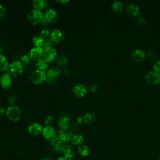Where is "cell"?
Instances as JSON below:
<instances>
[{"instance_id": "9", "label": "cell", "mask_w": 160, "mask_h": 160, "mask_svg": "<svg viewBox=\"0 0 160 160\" xmlns=\"http://www.w3.org/2000/svg\"><path fill=\"white\" fill-rule=\"evenodd\" d=\"M57 52L54 48H49L44 49L42 58L48 62H52L57 58Z\"/></svg>"}, {"instance_id": "42", "label": "cell", "mask_w": 160, "mask_h": 160, "mask_svg": "<svg viewBox=\"0 0 160 160\" xmlns=\"http://www.w3.org/2000/svg\"><path fill=\"white\" fill-rule=\"evenodd\" d=\"M57 2H59V3H61V4H65V3H67L69 2V1L68 0H57Z\"/></svg>"}, {"instance_id": "24", "label": "cell", "mask_w": 160, "mask_h": 160, "mask_svg": "<svg viewBox=\"0 0 160 160\" xmlns=\"http://www.w3.org/2000/svg\"><path fill=\"white\" fill-rule=\"evenodd\" d=\"M35 66L38 69L45 71V70L47 69L48 68V62L43 58H41L36 61L35 63Z\"/></svg>"}, {"instance_id": "2", "label": "cell", "mask_w": 160, "mask_h": 160, "mask_svg": "<svg viewBox=\"0 0 160 160\" xmlns=\"http://www.w3.org/2000/svg\"><path fill=\"white\" fill-rule=\"evenodd\" d=\"M46 73L45 71L37 69L29 74L28 79L34 84H40L46 80Z\"/></svg>"}, {"instance_id": "31", "label": "cell", "mask_w": 160, "mask_h": 160, "mask_svg": "<svg viewBox=\"0 0 160 160\" xmlns=\"http://www.w3.org/2000/svg\"><path fill=\"white\" fill-rule=\"evenodd\" d=\"M50 34H51V32H49V31L46 29V28H44V29H42L40 33H39V36L41 37H42L43 39H46V38H49V37H50Z\"/></svg>"}, {"instance_id": "8", "label": "cell", "mask_w": 160, "mask_h": 160, "mask_svg": "<svg viewBox=\"0 0 160 160\" xmlns=\"http://www.w3.org/2000/svg\"><path fill=\"white\" fill-rule=\"evenodd\" d=\"M61 73V69L58 67H53L46 72V81L47 83H53Z\"/></svg>"}, {"instance_id": "40", "label": "cell", "mask_w": 160, "mask_h": 160, "mask_svg": "<svg viewBox=\"0 0 160 160\" xmlns=\"http://www.w3.org/2000/svg\"><path fill=\"white\" fill-rule=\"evenodd\" d=\"M49 23V22L45 18L44 15V18H43V19H42V21H41V22H40L39 24H41V25H42V26H46V25H48Z\"/></svg>"}, {"instance_id": "13", "label": "cell", "mask_w": 160, "mask_h": 160, "mask_svg": "<svg viewBox=\"0 0 160 160\" xmlns=\"http://www.w3.org/2000/svg\"><path fill=\"white\" fill-rule=\"evenodd\" d=\"M44 50L41 47H34L29 51V57L33 60L38 61L42 58Z\"/></svg>"}, {"instance_id": "1", "label": "cell", "mask_w": 160, "mask_h": 160, "mask_svg": "<svg viewBox=\"0 0 160 160\" xmlns=\"http://www.w3.org/2000/svg\"><path fill=\"white\" fill-rule=\"evenodd\" d=\"M51 144L56 152L60 153H62L66 149L71 148L72 146L71 142H64L61 141L58 136H56L51 141Z\"/></svg>"}, {"instance_id": "5", "label": "cell", "mask_w": 160, "mask_h": 160, "mask_svg": "<svg viewBox=\"0 0 160 160\" xmlns=\"http://www.w3.org/2000/svg\"><path fill=\"white\" fill-rule=\"evenodd\" d=\"M7 70H8V72L11 76H18L23 72L24 66L20 61H13L9 64V67Z\"/></svg>"}, {"instance_id": "14", "label": "cell", "mask_w": 160, "mask_h": 160, "mask_svg": "<svg viewBox=\"0 0 160 160\" xmlns=\"http://www.w3.org/2000/svg\"><path fill=\"white\" fill-rule=\"evenodd\" d=\"M42 129L43 128L39 123L34 122L28 126V131L31 135L38 136L42 132Z\"/></svg>"}, {"instance_id": "6", "label": "cell", "mask_w": 160, "mask_h": 160, "mask_svg": "<svg viewBox=\"0 0 160 160\" xmlns=\"http://www.w3.org/2000/svg\"><path fill=\"white\" fill-rule=\"evenodd\" d=\"M145 81L152 85H155L160 82V73L154 71H150L148 72L144 76Z\"/></svg>"}, {"instance_id": "43", "label": "cell", "mask_w": 160, "mask_h": 160, "mask_svg": "<svg viewBox=\"0 0 160 160\" xmlns=\"http://www.w3.org/2000/svg\"><path fill=\"white\" fill-rule=\"evenodd\" d=\"M57 160H71V159H68V158H65V157H64V156H61V157L58 158L57 159Z\"/></svg>"}, {"instance_id": "38", "label": "cell", "mask_w": 160, "mask_h": 160, "mask_svg": "<svg viewBox=\"0 0 160 160\" xmlns=\"http://www.w3.org/2000/svg\"><path fill=\"white\" fill-rule=\"evenodd\" d=\"M16 101V96L14 94H11V96H9L8 98V102L11 104V105H14V103Z\"/></svg>"}, {"instance_id": "10", "label": "cell", "mask_w": 160, "mask_h": 160, "mask_svg": "<svg viewBox=\"0 0 160 160\" xmlns=\"http://www.w3.org/2000/svg\"><path fill=\"white\" fill-rule=\"evenodd\" d=\"M72 91L74 95L78 98H82L85 96L88 92L86 87L82 84H78L74 85Z\"/></svg>"}, {"instance_id": "18", "label": "cell", "mask_w": 160, "mask_h": 160, "mask_svg": "<svg viewBox=\"0 0 160 160\" xmlns=\"http://www.w3.org/2000/svg\"><path fill=\"white\" fill-rule=\"evenodd\" d=\"M58 124L60 129H69L70 124V118L67 115H62L58 121Z\"/></svg>"}, {"instance_id": "27", "label": "cell", "mask_w": 160, "mask_h": 160, "mask_svg": "<svg viewBox=\"0 0 160 160\" xmlns=\"http://www.w3.org/2000/svg\"><path fill=\"white\" fill-rule=\"evenodd\" d=\"M9 64L6 57L2 54H0V71H4L8 69Z\"/></svg>"}, {"instance_id": "23", "label": "cell", "mask_w": 160, "mask_h": 160, "mask_svg": "<svg viewBox=\"0 0 160 160\" xmlns=\"http://www.w3.org/2000/svg\"><path fill=\"white\" fill-rule=\"evenodd\" d=\"M124 6L122 1L119 0H116L112 2L111 4V8L113 11L116 12H121L123 9Z\"/></svg>"}, {"instance_id": "12", "label": "cell", "mask_w": 160, "mask_h": 160, "mask_svg": "<svg viewBox=\"0 0 160 160\" xmlns=\"http://www.w3.org/2000/svg\"><path fill=\"white\" fill-rule=\"evenodd\" d=\"M49 38L53 43H59L64 39V34L59 29H55L51 32Z\"/></svg>"}, {"instance_id": "22", "label": "cell", "mask_w": 160, "mask_h": 160, "mask_svg": "<svg viewBox=\"0 0 160 160\" xmlns=\"http://www.w3.org/2000/svg\"><path fill=\"white\" fill-rule=\"evenodd\" d=\"M32 6L35 9L41 11L48 6V2L44 0H34L32 1Z\"/></svg>"}, {"instance_id": "41", "label": "cell", "mask_w": 160, "mask_h": 160, "mask_svg": "<svg viewBox=\"0 0 160 160\" xmlns=\"http://www.w3.org/2000/svg\"><path fill=\"white\" fill-rule=\"evenodd\" d=\"M6 111V110L4 109V107L0 106V118H1L4 114Z\"/></svg>"}, {"instance_id": "34", "label": "cell", "mask_w": 160, "mask_h": 160, "mask_svg": "<svg viewBox=\"0 0 160 160\" xmlns=\"http://www.w3.org/2000/svg\"><path fill=\"white\" fill-rule=\"evenodd\" d=\"M20 62H21V64L23 65V66H25V65H27L30 62V57L28 56V55L26 54H24L23 55L21 58V61Z\"/></svg>"}, {"instance_id": "28", "label": "cell", "mask_w": 160, "mask_h": 160, "mask_svg": "<svg viewBox=\"0 0 160 160\" xmlns=\"http://www.w3.org/2000/svg\"><path fill=\"white\" fill-rule=\"evenodd\" d=\"M44 39L40 36H35L32 38V43L35 47H42Z\"/></svg>"}, {"instance_id": "32", "label": "cell", "mask_w": 160, "mask_h": 160, "mask_svg": "<svg viewBox=\"0 0 160 160\" xmlns=\"http://www.w3.org/2000/svg\"><path fill=\"white\" fill-rule=\"evenodd\" d=\"M54 122V118L52 115H49L46 117L44 119V123L46 126H52Z\"/></svg>"}, {"instance_id": "36", "label": "cell", "mask_w": 160, "mask_h": 160, "mask_svg": "<svg viewBox=\"0 0 160 160\" xmlns=\"http://www.w3.org/2000/svg\"><path fill=\"white\" fill-rule=\"evenodd\" d=\"M153 69L154 71L160 73V60L156 61L153 64Z\"/></svg>"}, {"instance_id": "39", "label": "cell", "mask_w": 160, "mask_h": 160, "mask_svg": "<svg viewBox=\"0 0 160 160\" xmlns=\"http://www.w3.org/2000/svg\"><path fill=\"white\" fill-rule=\"evenodd\" d=\"M146 56H148L151 59H154V58H155L156 55V52L153 50H149L148 51Z\"/></svg>"}, {"instance_id": "35", "label": "cell", "mask_w": 160, "mask_h": 160, "mask_svg": "<svg viewBox=\"0 0 160 160\" xmlns=\"http://www.w3.org/2000/svg\"><path fill=\"white\" fill-rule=\"evenodd\" d=\"M137 21H138V24H139V25H141V26H144V25H145V24H146V19H145L143 16H138V19H137Z\"/></svg>"}, {"instance_id": "45", "label": "cell", "mask_w": 160, "mask_h": 160, "mask_svg": "<svg viewBox=\"0 0 160 160\" xmlns=\"http://www.w3.org/2000/svg\"><path fill=\"white\" fill-rule=\"evenodd\" d=\"M158 160H160V155H159V156L158 157Z\"/></svg>"}, {"instance_id": "30", "label": "cell", "mask_w": 160, "mask_h": 160, "mask_svg": "<svg viewBox=\"0 0 160 160\" xmlns=\"http://www.w3.org/2000/svg\"><path fill=\"white\" fill-rule=\"evenodd\" d=\"M52 44H53V42H52V41L50 39V38L44 39L43 45H42V48H43L44 49H47V48H52Z\"/></svg>"}, {"instance_id": "33", "label": "cell", "mask_w": 160, "mask_h": 160, "mask_svg": "<svg viewBox=\"0 0 160 160\" xmlns=\"http://www.w3.org/2000/svg\"><path fill=\"white\" fill-rule=\"evenodd\" d=\"M7 16V12L5 8L0 4V20L4 19Z\"/></svg>"}, {"instance_id": "29", "label": "cell", "mask_w": 160, "mask_h": 160, "mask_svg": "<svg viewBox=\"0 0 160 160\" xmlns=\"http://www.w3.org/2000/svg\"><path fill=\"white\" fill-rule=\"evenodd\" d=\"M63 154V156L68 158V159H72L74 158V151L71 149V148H68V149H66V150H64L62 152Z\"/></svg>"}, {"instance_id": "44", "label": "cell", "mask_w": 160, "mask_h": 160, "mask_svg": "<svg viewBox=\"0 0 160 160\" xmlns=\"http://www.w3.org/2000/svg\"><path fill=\"white\" fill-rule=\"evenodd\" d=\"M40 160H53V159L51 158H42Z\"/></svg>"}, {"instance_id": "26", "label": "cell", "mask_w": 160, "mask_h": 160, "mask_svg": "<svg viewBox=\"0 0 160 160\" xmlns=\"http://www.w3.org/2000/svg\"><path fill=\"white\" fill-rule=\"evenodd\" d=\"M78 152L80 156L82 157H86L89 154V149L86 145L81 144L78 147Z\"/></svg>"}, {"instance_id": "11", "label": "cell", "mask_w": 160, "mask_h": 160, "mask_svg": "<svg viewBox=\"0 0 160 160\" xmlns=\"http://www.w3.org/2000/svg\"><path fill=\"white\" fill-rule=\"evenodd\" d=\"M72 134L73 133L69 128L66 129H59L58 132L59 138L64 142H71Z\"/></svg>"}, {"instance_id": "17", "label": "cell", "mask_w": 160, "mask_h": 160, "mask_svg": "<svg viewBox=\"0 0 160 160\" xmlns=\"http://www.w3.org/2000/svg\"><path fill=\"white\" fill-rule=\"evenodd\" d=\"M126 11L129 15L136 16L139 14L140 8L139 6L134 2H129L126 5Z\"/></svg>"}, {"instance_id": "3", "label": "cell", "mask_w": 160, "mask_h": 160, "mask_svg": "<svg viewBox=\"0 0 160 160\" xmlns=\"http://www.w3.org/2000/svg\"><path fill=\"white\" fill-rule=\"evenodd\" d=\"M43 18L44 14L42 12V11L35 9L31 11L27 15L28 21L32 24H40Z\"/></svg>"}, {"instance_id": "16", "label": "cell", "mask_w": 160, "mask_h": 160, "mask_svg": "<svg viewBox=\"0 0 160 160\" xmlns=\"http://www.w3.org/2000/svg\"><path fill=\"white\" fill-rule=\"evenodd\" d=\"M0 83L4 89H8L11 84V75L8 72L1 75L0 77Z\"/></svg>"}, {"instance_id": "20", "label": "cell", "mask_w": 160, "mask_h": 160, "mask_svg": "<svg viewBox=\"0 0 160 160\" xmlns=\"http://www.w3.org/2000/svg\"><path fill=\"white\" fill-rule=\"evenodd\" d=\"M82 119V121L86 124H92L95 121V119H96L95 113L93 112H87L83 115Z\"/></svg>"}, {"instance_id": "19", "label": "cell", "mask_w": 160, "mask_h": 160, "mask_svg": "<svg viewBox=\"0 0 160 160\" xmlns=\"http://www.w3.org/2000/svg\"><path fill=\"white\" fill-rule=\"evenodd\" d=\"M44 15L45 18L49 22H52L56 21L58 18L57 12L52 9H48L45 12Z\"/></svg>"}, {"instance_id": "4", "label": "cell", "mask_w": 160, "mask_h": 160, "mask_svg": "<svg viewBox=\"0 0 160 160\" xmlns=\"http://www.w3.org/2000/svg\"><path fill=\"white\" fill-rule=\"evenodd\" d=\"M6 116L8 118L12 121H18L21 115V112L20 109L14 105H11L9 106L7 109H6Z\"/></svg>"}, {"instance_id": "15", "label": "cell", "mask_w": 160, "mask_h": 160, "mask_svg": "<svg viewBox=\"0 0 160 160\" xmlns=\"http://www.w3.org/2000/svg\"><path fill=\"white\" fill-rule=\"evenodd\" d=\"M146 57V53L142 49H135L132 54V59L138 62H141L143 61Z\"/></svg>"}, {"instance_id": "25", "label": "cell", "mask_w": 160, "mask_h": 160, "mask_svg": "<svg viewBox=\"0 0 160 160\" xmlns=\"http://www.w3.org/2000/svg\"><path fill=\"white\" fill-rule=\"evenodd\" d=\"M68 56L64 54H59L56 58V62L60 66H64L68 63Z\"/></svg>"}, {"instance_id": "7", "label": "cell", "mask_w": 160, "mask_h": 160, "mask_svg": "<svg viewBox=\"0 0 160 160\" xmlns=\"http://www.w3.org/2000/svg\"><path fill=\"white\" fill-rule=\"evenodd\" d=\"M42 135L44 138L48 141H51L56 136V132L54 128L52 126H46L42 129Z\"/></svg>"}, {"instance_id": "21", "label": "cell", "mask_w": 160, "mask_h": 160, "mask_svg": "<svg viewBox=\"0 0 160 160\" xmlns=\"http://www.w3.org/2000/svg\"><path fill=\"white\" fill-rule=\"evenodd\" d=\"M84 141V137L82 134L79 133L73 134L71 139V142L72 145L74 146H80L82 144V142Z\"/></svg>"}, {"instance_id": "37", "label": "cell", "mask_w": 160, "mask_h": 160, "mask_svg": "<svg viewBox=\"0 0 160 160\" xmlns=\"http://www.w3.org/2000/svg\"><path fill=\"white\" fill-rule=\"evenodd\" d=\"M98 89V86L97 85V84L96 83H93L92 84H91L89 87V90L91 92H95L97 91Z\"/></svg>"}]
</instances>
